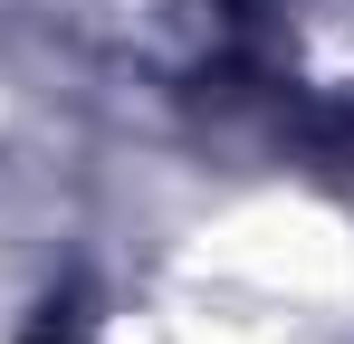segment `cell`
<instances>
[{"mask_svg": "<svg viewBox=\"0 0 354 344\" xmlns=\"http://www.w3.org/2000/svg\"><path fill=\"white\" fill-rule=\"evenodd\" d=\"M29 344H77V306H67V296H58V306H39V325H29Z\"/></svg>", "mask_w": 354, "mask_h": 344, "instance_id": "cell-1", "label": "cell"}]
</instances>
